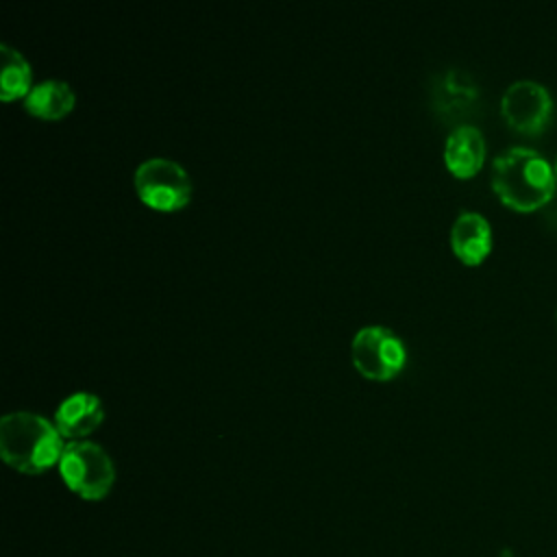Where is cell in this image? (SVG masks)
I'll list each match as a JSON object with an SVG mask.
<instances>
[{
  "label": "cell",
  "instance_id": "cell-1",
  "mask_svg": "<svg viewBox=\"0 0 557 557\" xmlns=\"http://www.w3.org/2000/svg\"><path fill=\"white\" fill-rule=\"evenodd\" d=\"M555 168L529 146H511L492 161V187L516 211H535L553 198Z\"/></svg>",
  "mask_w": 557,
  "mask_h": 557
},
{
  "label": "cell",
  "instance_id": "cell-2",
  "mask_svg": "<svg viewBox=\"0 0 557 557\" xmlns=\"http://www.w3.org/2000/svg\"><path fill=\"white\" fill-rule=\"evenodd\" d=\"M63 435L41 413L17 409L0 418V455L26 474H39L59 463L63 453Z\"/></svg>",
  "mask_w": 557,
  "mask_h": 557
},
{
  "label": "cell",
  "instance_id": "cell-3",
  "mask_svg": "<svg viewBox=\"0 0 557 557\" xmlns=\"http://www.w3.org/2000/svg\"><path fill=\"white\" fill-rule=\"evenodd\" d=\"M65 485L87 500L104 498L113 485L115 470L109 453L89 440H70L59 459Z\"/></svg>",
  "mask_w": 557,
  "mask_h": 557
},
{
  "label": "cell",
  "instance_id": "cell-4",
  "mask_svg": "<svg viewBox=\"0 0 557 557\" xmlns=\"http://www.w3.org/2000/svg\"><path fill=\"white\" fill-rule=\"evenodd\" d=\"M135 189L152 209L174 211L191 198V178L181 163L165 157H150L135 170Z\"/></svg>",
  "mask_w": 557,
  "mask_h": 557
},
{
  "label": "cell",
  "instance_id": "cell-5",
  "mask_svg": "<svg viewBox=\"0 0 557 557\" xmlns=\"http://www.w3.org/2000/svg\"><path fill=\"white\" fill-rule=\"evenodd\" d=\"M350 357L361 374L385 381L405 366L407 350L403 339L392 329L370 324L355 333L350 344Z\"/></svg>",
  "mask_w": 557,
  "mask_h": 557
},
{
  "label": "cell",
  "instance_id": "cell-6",
  "mask_svg": "<svg viewBox=\"0 0 557 557\" xmlns=\"http://www.w3.org/2000/svg\"><path fill=\"white\" fill-rule=\"evenodd\" d=\"M500 111L509 126L520 133H540L553 115L550 91L531 78L513 81L500 98Z\"/></svg>",
  "mask_w": 557,
  "mask_h": 557
},
{
  "label": "cell",
  "instance_id": "cell-7",
  "mask_svg": "<svg viewBox=\"0 0 557 557\" xmlns=\"http://www.w3.org/2000/svg\"><path fill=\"white\" fill-rule=\"evenodd\" d=\"M104 420L102 400L94 392H74L65 396L54 411V426L63 437L83 440Z\"/></svg>",
  "mask_w": 557,
  "mask_h": 557
},
{
  "label": "cell",
  "instance_id": "cell-8",
  "mask_svg": "<svg viewBox=\"0 0 557 557\" xmlns=\"http://www.w3.org/2000/svg\"><path fill=\"white\" fill-rule=\"evenodd\" d=\"M450 246L463 263H481L492 250V228L485 215L476 211H461L450 226Z\"/></svg>",
  "mask_w": 557,
  "mask_h": 557
},
{
  "label": "cell",
  "instance_id": "cell-9",
  "mask_svg": "<svg viewBox=\"0 0 557 557\" xmlns=\"http://www.w3.org/2000/svg\"><path fill=\"white\" fill-rule=\"evenodd\" d=\"M485 159V139L483 133L472 124L455 126L444 146L446 168L461 178H468L479 172Z\"/></svg>",
  "mask_w": 557,
  "mask_h": 557
},
{
  "label": "cell",
  "instance_id": "cell-10",
  "mask_svg": "<svg viewBox=\"0 0 557 557\" xmlns=\"http://www.w3.org/2000/svg\"><path fill=\"white\" fill-rule=\"evenodd\" d=\"M74 100L76 96L70 83L59 78H46L30 87V91L24 96V107L39 117L57 120L72 111Z\"/></svg>",
  "mask_w": 557,
  "mask_h": 557
},
{
  "label": "cell",
  "instance_id": "cell-11",
  "mask_svg": "<svg viewBox=\"0 0 557 557\" xmlns=\"http://www.w3.org/2000/svg\"><path fill=\"white\" fill-rule=\"evenodd\" d=\"M0 52H2V74H0L2 100H13L17 96H26L33 87L30 85V81H33L30 63L17 48H13L9 44H0Z\"/></svg>",
  "mask_w": 557,
  "mask_h": 557
},
{
  "label": "cell",
  "instance_id": "cell-12",
  "mask_svg": "<svg viewBox=\"0 0 557 557\" xmlns=\"http://www.w3.org/2000/svg\"><path fill=\"white\" fill-rule=\"evenodd\" d=\"M553 168H555V176H557V157H555V165Z\"/></svg>",
  "mask_w": 557,
  "mask_h": 557
}]
</instances>
